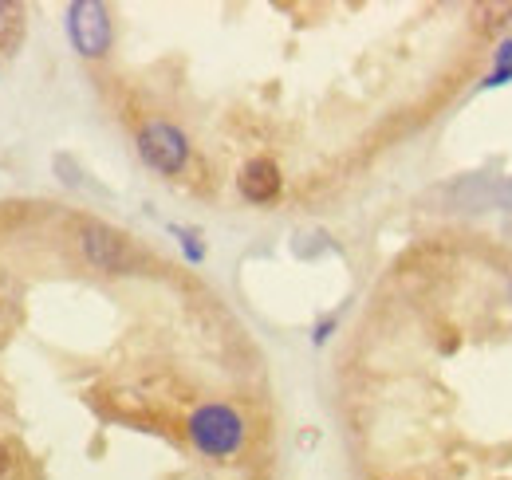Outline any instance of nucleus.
Segmentation results:
<instances>
[{"label":"nucleus","mask_w":512,"mask_h":480,"mask_svg":"<svg viewBox=\"0 0 512 480\" xmlns=\"http://www.w3.org/2000/svg\"><path fill=\"white\" fill-rule=\"evenodd\" d=\"M67 36H71L79 56H87V60L107 56V48H111V12L95 0H75L67 8Z\"/></svg>","instance_id":"obj_4"},{"label":"nucleus","mask_w":512,"mask_h":480,"mask_svg":"<svg viewBox=\"0 0 512 480\" xmlns=\"http://www.w3.org/2000/svg\"><path fill=\"white\" fill-rule=\"evenodd\" d=\"M79 248H83V256H87L99 272L127 276V272H134V268L142 264V256L134 252V244H130L123 233L99 225V221H83V225H79Z\"/></svg>","instance_id":"obj_2"},{"label":"nucleus","mask_w":512,"mask_h":480,"mask_svg":"<svg viewBox=\"0 0 512 480\" xmlns=\"http://www.w3.org/2000/svg\"><path fill=\"white\" fill-rule=\"evenodd\" d=\"M493 197H501V201H505V205L512 209V181L505 185V189H501V193H493Z\"/></svg>","instance_id":"obj_9"},{"label":"nucleus","mask_w":512,"mask_h":480,"mask_svg":"<svg viewBox=\"0 0 512 480\" xmlns=\"http://www.w3.org/2000/svg\"><path fill=\"white\" fill-rule=\"evenodd\" d=\"M24 40V8L20 4H0V52L20 48Z\"/></svg>","instance_id":"obj_6"},{"label":"nucleus","mask_w":512,"mask_h":480,"mask_svg":"<svg viewBox=\"0 0 512 480\" xmlns=\"http://www.w3.org/2000/svg\"><path fill=\"white\" fill-rule=\"evenodd\" d=\"M138 154H142V162H146L150 170L174 178V174H182L186 162H190V142H186V134H182L178 126L158 119L142 126V134H138Z\"/></svg>","instance_id":"obj_3"},{"label":"nucleus","mask_w":512,"mask_h":480,"mask_svg":"<svg viewBox=\"0 0 512 480\" xmlns=\"http://www.w3.org/2000/svg\"><path fill=\"white\" fill-rule=\"evenodd\" d=\"M12 469V453H8V445H0V477Z\"/></svg>","instance_id":"obj_8"},{"label":"nucleus","mask_w":512,"mask_h":480,"mask_svg":"<svg viewBox=\"0 0 512 480\" xmlns=\"http://www.w3.org/2000/svg\"><path fill=\"white\" fill-rule=\"evenodd\" d=\"M237 185H241L245 201H253V205H268V201L280 193L284 178H280V170H276V162H272V158H253V162L241 170Z\"/></svg>","instance_id":"obj_5"},{"label":"nucleus","mask_w":512,"mask_h":480,"mask_svg":"<svg viewBox=\"0 0 512 480\" xmlns=\"http://www.w3.org/2000/svg\"><path fill=\"white\" fill-rule=\"evenodd\" d=\"M505 79H512V40H505L501 52H497V71H493L489 87H497V83H505Z\"/></svg>","instance_id":"obj_7"},{"label":"nucleus","mask_w":512,"mask_h":480,"mask_svg":"<svg viewBox=\"0 0 512 480\" xmlns=\"http://www.w3.org/2000/svg\"><path fill=\"white\" fill-rule=\"evenodd\" d=\"M190 441L205 457H233L245 445V421L225 402H205L201 410H193Z\"/></svg>","instance_id":"obj_1"}]
</instances>
